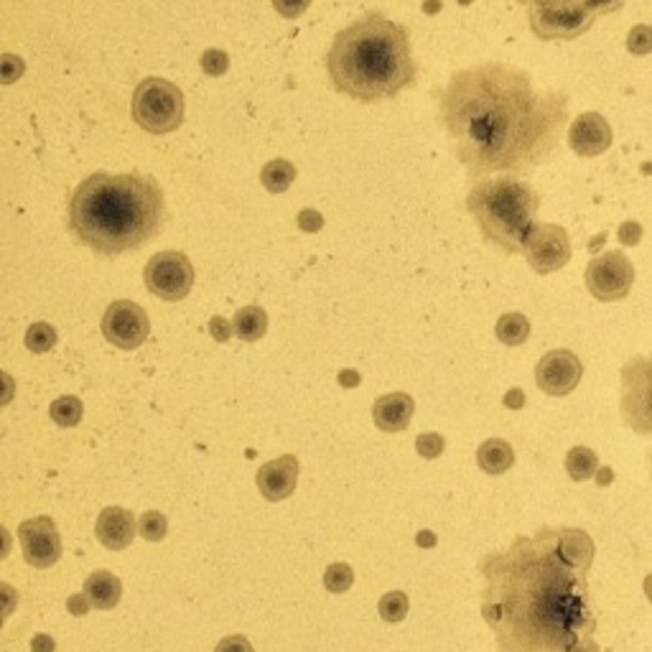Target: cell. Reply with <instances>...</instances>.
Listing matches in <instances>:
<instances>
[{
    "mask_svg": "<svg viewBox=\"0 0 652 652\" xmlns=\"http://www.w3.org/2000/svg\"><path fill=\"white\" fill-rule=\"evenodd\" d=\"M482 619L500 652H602L586 571L558 548V528L518 535L479 561Z\"/></svg>",
    "mask_w": 652,
    "mask_h": 652,
    "instance_id": "cell-1",
    "label": "cell"
},
{
    "mask_svg": "<svg viewBox=\"0 0 652 652\" xmlns=\"http://www.w3.org/2000/svg\"><path fill=\"white\" fill-rule=\"evenodd\" d=\"M439 120L472 179L525 176L546 163L568 123V95L538 92L528 72L505 62L459 69L439 90Z\"/></svg>",
    "mask_w": 652,
    "mask_h": 652,
    "instance_id": "cell-2",
    "label": "cell"
},
{
    "mask_svg": "<svg viewBox=\"0 0 652 652\" xmlns=\"http://www.w3.org/2000/svg\"><path fill=\"white\" fill-rule=\"evenodd\" d=\"M166 199L151 176H87L69 199V230L82 245L102 255L138 250L158 235Z\"/></svg>",
    "mask_w": 652,
    "mask_h": 652,
    "instance_id": "cell-3",
    "label": "cell"
},
{
    "mask_svg": "<svg viewBox=\"0 0 652 652\" xmlns=\"http://www.w3.org/2000/svg\"><path fill=\"white\" fill-rule=\"evenodd\" d=\"M326 72L334 90L352 100H390L416 79L411 34L383 13H367L339 31L326 57Z\"/></svg>",
    "mask_w": 652,
    "mask_h": 652,
    "instance_id": "cell-4",
    "label": "cell"
},
{
    "mask_svg": "<svg viewBox=\"0 0 652 652\" xmlns=\"http://www.w3.org/2000/svg\"><path fill=\"white\" fill-rule=\"evenodd\" d=\"M538 209L540 194L515 174L489 176L477 181L467 194V212L482 230V237L505 255L523 253Z\"/></svg>",
    "mask_w": 652,
    "mask_h": 652,
    "instance_id": "cell-5",
    "label": "cell"
},
{
    "mask_svg": "<svg viewBox=\"0 0 652 652\" xmlns=\"http://www.w3.org/2000/svg\"><path fill=\"white\" fill-rule=\"evenodd\" d=\"M540 41H574L602 16L622 11L624 0H518Z\"/></svg>",
    "mask_w": 652,
    "mask_h": 652,
    "instance_id": "cell-6",
    "label": "cell"
},
{
    "mask_svg": "<svg viewBox=\"0 0 652 652\" xmlns=\"http://www.w3.org/2000/svg\"><path fill=\"white\" fill-rule=\"evenodd\" d=\"M133 120L151 135H166L184 123V92L161 77H146L133 92Z\"/></svg>",
    "mask_w": 652,
    "mask_h": 652,
    "instance_id": "cell-7",
    "label": "cell"
},
{
    "mask_svg": "<svg viewBox=\"0 0 652 652\" xmlns=\"http://www.w3.org/2000/svg\"><path fill=\"white\" fill-rule=\"evenodd\" d=\"M619 413L640 436H652V355H635L619 370Z\"/></svg>",
    "mask_w": 652,
    "mask_h": 652,
    "instance_id": "cell-8",
    "label": "cell"
},
{
    "mask_svg": "<svg viewBox=\"0 0 652 652\" xmlns=\"http://www.w3.org/2000/svg\"><path fill=\"white\" fill-rule=\"evenodd\" d=\"M584 281L596 301L617 304L630 296L632 283H635V265L622 250H609V253L591 258V263L586 265Z\"/></svg>",
    "mask_w": 652,
    "mask_h": 652,
    "instance_id": "cell-9",
    "label": "cell"
},
{
    "mask_svg": "<svg viewBox=\"0 0 652 652\" xmlns=\"http://www.w3.org/2000/svg\"><path fill=\"white\" fill-rule=\"evenodd\" d=\"M143 281L148 291L163 301H184L194 288V265L179 250H163L148 260Z\"/></svg>",
    "mask_w": 652,
    "mask_h": 652,
    "instance_id": "cell-10",
    "label": "cell"
},
{
    "mask_svg": "<svg viewBox=\"0 0 652 652\" xmlns=\"http://www.w3.org/2000/svg\"><path fill=\"white\" fill-rule=\"evenodd\" d=\"M523 255L538 276H548L566 268L571 260V237L566 227L551 222H535L525 237Z\"/></svg>",
    "mask_w": 652,
    "mask_h": 652,
    "instance_id": "cell-11",
    "label": "cell"
},
{
    "mask_svg": "<svg viewBox=\"0 0 652 652\" xmlns=\"http://www.w3.org/2000/svg\"><path fill=\"white\" fill-rule=\"evenodd\" d=\"M151 334V319L135 301H115L102 314V337L118 349H138Z\"/></svg>",
    "mask_w": 652,
    "mask_h": 652,
    "instance_id": "cell-12",
    "label": "cell"
},
{
    "mask_svg": "<svg viewBox=\"0 0 652 652\" xmlns=\"http://www.w3.org/2000/svg\"><path fill=\"white\" fill-rule=\"evenodd\" d=\"M584 377V365L571 349H551L535 365V383L546 395L563 398L574 393Z\"/></svg>",
    "mask_w": 652,
    "mask_h": 652,
    "instance_id": "cell-13",
    "label": "cell"
},
{
    "mask_svg": "<svg viewBox=\"0 0 652 652\" xmlns=\"http://www.w3.org/2000/svg\"><path fill=\"white\" fill-rule=\"evenodd\" d=\"M18 540L26 563L49 568L62 558V535L51 518H31L18 525Z\"/></svg>",
    "mask_w": 652,
    "mask_h": 652,
    "instance_id": "cell-14",
    "label": "cell"
},
{
    "mask_svg": "<svg viewBox=\"0 0 652 652\" xmlns=\"http://www.w3.org/2000/svg\"><path fill=\"white\" fill-rule=\"evenodd\" d=\"M614 133L602 113H581L568 128V146L576 156L596 158L612 148Z\"/></svg>",
    "mask_w": 652,
    "mask_h": 652,
    "instance_id": "cell-15",
    "label": "cell"
},
{
    "mask_svg": "<svg viewBox=\"0 0 652 652\" xmlns=\"http://www.w3.org/2000/svg\"><path fill=\"white\" fill-rule=\"evenodd\" d=\"M298 482V459L293 454L278 456L273 461H265L255 474L260 495L268 502H283L296 492Z\"/></svg>",
    "mask_w": 652,
    "mask_h": 652,
    "instance_id": "cell-16",
    "label": "cell"
},
{
    "mask_svg": "<svg viewBox=\"0 0 652 652\" xmlns=\"http://www.w3.org/2000/svg\"><path fill=\"white\" fill-rule=\"evenodd\" d=\"M135 533H138L135 515L125 507H105L95 523L97 540L107 551H125L133 543Z\"/></svg>",
    "mask_w": 652,
    "mask_h": 652,
    "instance_id": "cell-17",
    "label": "cell"
},
{
    "mask_svg": "<svg viewBox=\"0 0 652 652\" xmlns=\"http://www.w3.org/2000/svg\"><path fill=\"white\" fill-rule=\"evenodd\" d=\"M413 413H416V400L408 393L380 395L372 405V421L380 431L400 433L411 426Z\"/></svg>",
    "mask_w": 652,
    "mask_h": 652,
    "instance_id": "cell-18",
    "label": "cell"
},
{
    "mask_svg": "<svg viewBox=\"0 0 652 652\" xmlns=\"http://www.w3.org/2000/svg\"><path fill=\"white\" fill-rule=\"evenodd\" d=\"M558 548H561V556L566 558L571 566L581 568L589 574L591 563H594L596 546L591 535L581 528H558Z\"/></svg>",
    "mask_w": 652,
    "mask_h": 652,
    "instance_id": "cell-19",
    "label": "cell"
},
{
    "mask_svg": "<svg viewBox=\"0 0 652 652\" xmlns=\"http://www.w3.org/2000/svg\"><path fill=\"white\" fill-rule=\"evenodd\" d=\"M85 596L90 599L92 607L110 612L118 607L120 596H123V581L113 574V571H95L90 579L85 581Z\"/></svg>",
    "mask_w": 652,
    "mask_h": 652,
    "instance_id": "cell-20",
    "label": "cell"
},
{
    "mask_svg": "<svg viewBox=\"0 0 652 652\" xmlns=\"http://www.w3.org/2000/svg\"><path fill=\"white\" fill-rule=\"evenodd\" d=\"M477 464L489 477H500L515 464V449L505 439H487L477 451Z\"/></svg>",
    "mask_w": 652,
    "mask_h": 652,
    "instance_id": "cell-21",
    "label": "cell"
},
{
    "mask_svg": "<svg viewBox=\"0 0 652 652\" xmlns=\"http://www.w3.org/2000/svg\"><path fill=\"white\" fill-rule=\"evenodd\" d=\"M232 326H235L237 339H242V342H258L268 332V314L260 306H242V309H237Z\"/></svg>",
    "mask_w": 652,
    "mask_h": 652,
    "instance_id": "cell-22",
    "label": "cell"
},
{
    "mask_svg": "<svg viewBox=\"0 0 652 652\" xmlns=\"http://www.w3.org/2000/svg\"><path fill=\"white\" fill-rule=\"evenodd\" d=\"M296 181V166L288 158H273L263 166L260 171V184L265 186V192L270 194H283L291 189V184Z\"/></svg>",
    "mask_w": 652,
    "mask_h": 652,
    "instance_id": "cell-23",
    "label": "cell"
},
{
    "mask_svg": "<svg viewBox=\"0 0 652 652\" xmlns=\"http://www.w3.org/2000/svg\"><path fill=\"white\" fill-rule=\"evenodd\" d=\"M566 472L574 482H589L599 472V456L589 446H574L566 454Z\"/></svg>",
    "mask_w": 652,
    "mask_h": 652,
    "instance_id": "cell-24",
    "label": "cell"
},
{
    "mask_svg": "<svg viewBox=\"0 0 652 652\" xmlns=\"http://www.w3.org/2000/svg\"><path fill=\"white\" fill-rule=\"evenodd\" d=\"M497 339L507 347H523L530 337V321L528 316L518 314V311H510V314H502L497 319Z\"/></svg>",
    "mask_w": 652,
    "mask_h": 652,
    "instance_id": "cell-25",
    "label": "cell"
},
{
    "mask_svg": "<svg viewBox=\"0 0 652 652\" xmlns=\"http://www.w3.org/2000/svg\"><path fill=\"white\" fill-rule=\"evenodd\" d=\"M82 413H85V405H82V400H79L77 395H62V398L54 400L49 408L51 421L62 428L77 426V423L82 421Z\"/></svg>",
    "mask_w": 652,
    "mask_h": 652,
    "instance_id": "cell-26",
    "label": "cell"
},
{
    "mask_svg": "<svg viewBox=\"0 0 652 652\" xmlns=\"http://www.w3.org/2000/svg\"><path fill=\"white\" fill-rule=\"evenodd\" d=\"M408 609H411V602H408V594L405 591H388V594L380 599L377 604V612H380V619L388 624H398L408 617Z\"/></svg>",
    "mask_w": 652,
    "mask_h": 652,
    "instance_id": "cell-27",
    "label": "cell"
},
{
    "mask_svg": "<svg viewBox=\"0 0 652 652\" xmlns=\"http://www.w3.org/2000/svg\"><path fill=\"white\" fill-rule=\"evenodd\" d=\"M57 344V329L46 321H36V324L29 326V332H26V347L34 355H44L49 352L51 347Z\"/></svg>",
    "mask_w": 652,
    "mask_h": 652,
    "instance_id": "cell-28",
    "label": "cell"
},
{
    "mask_svg": "<svg viewBox=\"0 0 652 652\" xmlns=\"http://www.w3.org/2000/svg\"><path fill=\"white\" fill-rule=\"evenodd\" d=\"M355 584V571L349 563H332V566H326L324 571V586L326 591H332V594H344V591L352 589Z\"/></svg>",
    "mask_w": 652,
    "mask_h": 652,
    "instance_id": "cell-29",
    "label": "cell"
},
{
    "mask_svg": "<svg viewBox=\"0 0 652 652\" xmlns=\"http://www.w3.org/2000/svg\"><path fill=\"white\" fill-rule=\"evenodd\" d=\"M138 533L146 540H151V543H158V540L169 535V520L163 518L158 510L143 512V518L138 520Z\"/></svg>",
    "mask_w": 652,
    "mask_h": 652,
    "instance_id": "cell-30",
    "label": "cell"
},
{
    "mask_svg": "<svg viewBox=\"0 0 652 652\" xmlns=\"http://www.w3.org/2000/svg\"><path fill=\"white\" fill-rule=\"evenodd\" d=\"M627 51L635 57H647L652 51V26H647V23L632 26L627 34Z\"/></svg>",
    "mask_w": 652,
    "mask_h": 652,
    "instance_id": "cell-31",
    "label": "cell"
},
{
    "mask_svg": "<svg viewBox=\"0 0 652 652\" xmlns=\"http://www.w3.org/2000/svg\"><path fill=\"white\" fill-rule=\"evenodd\" d=\"M199 64H202V72L209 74V77H222L230 69V57L222 49H207Z\"/></svg>",
    "mask_w": 652,
    "mask_h": 652,
    "instance_id": "cell-32",
    "label": "cell"
},
{
    "mask_svg": "<svg viewBox=\"0 0 652 652\" xmlns=\"http://www.w3.org/2000/svg\"><path fill=\"white\" fill-rule=\"evenodd\" d=\"M416 449L423 459H439L446 449V439L441 433H421L416 439Z\"/></svg>",
    "mask_w": 652,
    "mask_h": 652,
    "instance_id": "cell-33",
    "label": "cell"
},
{
    "mask_svg": "<svg viewBox=\"0 0 652 652\" xmlns=\"http://www.w3.org/2000/svg\"><path fill=\"white\" fill-rule=\"evenodd\" d=\"M309 6L311 0H273V8H276L283 18H288V21L304 16V13L309 11Z\"/></svg>",
    "mask_w": 652,
    "mask_h": 652,
    "instance_id": "cell-34",
    "label": "cell"
},
{
    "mask_svg": "<svg viewBox=\"0 0 652 652\" xmlns=\"http://www.w3.org/2000/svg\"><path fill=\"white\" fill-rule=\"evenodd\" d=\"M209 334H212L214 342L225 344L227 339L235 334V326H232V321H227L225 316H212V319H209Z\"/></svg>",
    "mask_w": 652,
    "mask_h": 652,
    "instance_id": "cell-35",
    "label": "cell"
},
{
    "mask_svg": "<svg viewBox=\"0 0 652 652\" xmlns=\"http://www.w3.org/2000/svg\"><path fill=\"white\" fill-rule=\"evenodd\" d=\"M214 652H255V650L245 635H230L225 637L220 645L214 647Z\"/></svg>",
    "mask_w": 652,
    "mask_h": 652,
    "instance_id": "cell-36",
    "label": "cell"
},
{
    "mask_svg": "<svg viewBox=\"0 0 652 652\" xmlns=\"http://www.w3.org/2000/svg\"><path fill=\"white\" fill-rule=\"evenodd\" d=\"M23 69H26L23 59L13 57V54H3V82H6V85H13L16 77L23 74Z\"/></svg>",
    "mask_w": 652,
    "mask_h": 652,
    "instance_id": "cell-37",
    "label": "cell"
},
{
    "mask_svg": "<svg viewBox=\"0 0 652 652\" xmlns=\"http://www.w3.org/2000/svg\"><path fill=\"white\" fill-rule=\"evenodd\" d=\"M298 227L304 232H319L324 227V217L316 209H301L298 212Z\"/></svg>",
    "mask_w": 652,
    "mask_h": 652,
    "instance_id": "cell-38",
    "label": "cell"
},
{
    "mask_svg": "<svg viewBox=\"0 0 652 652\" xmlns=\"http://www.w3.org/2000/svg\"><path fill=\"white\" fill-rule=\"evenodd\" d=\"M67 607L74 617H85V614L90 612V599H87L85 594H74V596H69Z\"/></svg>",
    "mask_w": 652,
    "mask_h": 652,
    "instance_id": "cell-39",
    "label": "cell"
},
{
    "mask_svg": "<svg viewBox=\"0 0 652 652\" xmlns=\"http://www.w3.org/2000/svg\"><path fill=\"white\" fill-rule=\"evenodd\" d=\"M57 650V642L51 640L49 635H36L31 640V652H54Z\"/></svg>",
    "mask_w": 652,
    "mask_h": 652,
    "instance_id": "cell-40",
    "label": "cell"
},
{
    "mask_svg": "<svg viewBox=\"0 0 652 652\" xmlns=\"http://www.w3.org/2000/svg\"><path fill=\"white\" fill-rule=\"evenodd\" d=\"M525 403V395L520 393V390H512V393L505 395V405L507 408H512V411H520Z\"/></svg>",
    "mask_w": 652,
    "mask_h": 652,
    "instance_id": "cell-41",
    "label": "cell"
},
{
    "mask_svg": "<svg viewBox=\"0 0 652 652\" xmlns=\"http://www.w3.org/2000/svg\"><path fill=\"white\" fill-rule=\"evenodd\" d=\"M360 372H352V370H347V372H339V383L344 385V388H357V385H360Z\"/></svg>",
    "mask_w": 652,
    "mask_h": 652,
    "instance_id": "cell-42",
    "label": "cell"
},
{
    "mask_svg": "<svg viewBox=\"0 0 652 652\" xmlns=\"http://www.w3.org/2000/svg\"><path fill=\"white\" fill-rule=\"evenodd\" d=\"M418 546H436V535L433 533H418Z\"/></svg>",
    "mask_w": 652,
    "mask_h": 652,
    "instance_id": "cell-43",
    "label": "cell"
},
{
    "mask_svg": "<svg viewBox=\"0 0 652 652\" xmlns=\"http://www.w3.org/2000/svg\"><path fill=\"white\" fill-rule=\"evenodd\" d=\"M612 477H614V474H612V469H609V467H602V472H596V482H599V484H609V482H612Z\"/></svg>",
    "mask_w": 652,
    "mask_h": 652,
    "instance_id": "cell-44",
    "label": "cell"
},
{
    "mask_svg": "<svg viewBox=\"0 0 652 652\" xmlns=\"http://www.w3.org/2000/svg\"><path fill=\"white\" fill-rule=\"evenodd\" d=\"M642 589H645L647 602L652 604V574H647V576H645V584H642Z\"/></svg>",
    "mask_w": 652,
    "mask_h": 652,
    "instance_id": "cell-45",
    "label": "cell"
},
{
    "mask_svg": "<svg viewBox=\"0 0 652 652\" xmlns=\"http://www.w3.org/2000/svg\"><path fill=\"white\" fill-rule=\"evenodd\" d=\"M650 474H652V449H650Z\"/></svg>",
    "mask_w": 652,
    "mask_h": 652,
    "instance_id": "cell-46",
    "label": "cell"
}]
</instances>
